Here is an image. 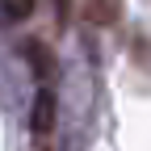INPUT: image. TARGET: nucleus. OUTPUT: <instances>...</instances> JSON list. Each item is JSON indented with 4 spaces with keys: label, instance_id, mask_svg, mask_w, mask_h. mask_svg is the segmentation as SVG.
<instances>
[{
    "label": "nucleus",
    "instance_id": "obj_2",
    "mask_svg": "<svg viewBox=\"0 0 151 151\" xmlns=\"http://www.w3.org/2000/svg\"><path fill=\"white\" fill-rule=\"evenodd\" d=\"M50 122H55V97L42 88V92H38V101H34V130H38V134H46Z\"/></svg>",
    "mask_w": 151,
    "mask_h": 151
},
{
    "label": "nucleus",
    "instance_id": "obj_1",
    "mask_svg": "<svg viewBox=\"0 0 151 151\" xmlns=\"http://www.w3.org/2000/svg\"><path fill=\"white\" fill-rule=\"evenodd\" d=\"M122 17V0H84V21L88 25H118Z\"/></svg>",
    "mask_w": 151,
    "mask_h": 151
},
{
    "label": "nucleus",
    "instance_id": "obj_3",
    "mask_svg": "<svg viewBox=\"0 0 151 151\" xmlns=\"http://www.w3.org/2000/svg\"><path fill=\"white\" fill-rule=\"evenodd\" d=\"M0 13L9 17V21H25L34 13V0H0Z\"/></svg>",
    "mask_w": 151,
    "mask_h": 151
}]
</instances>
